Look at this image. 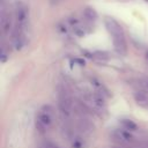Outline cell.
I'll return each mask as SVG.
<instances>
[{
	"instance_id": "obj_1",
	"label": "cell",
	"mask_w": 148,
	"mask_h": 148,
	"mask_svg": "<svg viewBox=\"0 0 148 148\" xmlns=\"http://www.w3.org/2000/svg\"><path fill=\"white\" fill-rule=\"evenodd\" d=\"M53 120H54V111L52 106L45 105L40 108L36 114V120H35L36 127L39 132H45L51 127Z\"/></svg>"
},
{
	"instance_id": "obj_2",
	"label": "cell",
	"mask_w": 148,
	"mask_h": 148,
	"mask_svg": "<svg viewBox=\"0 0 148 148\" xmlns=\"http://www.w3.org/2000/svg\"><path fill=\"white\" fill-rule=\"evenodd\" d=\"M105 25H106L110 35L113 38V44H114L116 49L119 52H124L126 49V45H125V38H124V32H123L121 27L112 18H106Z\"/></svg>"
},
{
	"instance_id": "obj_3",
	"label": "cell",
	"mask_w": 148,
	"mask_h": 148,
	"mask_svg": "<svg viewBox=\"0 0 148 148\" xmlns=\"http://www.w3.org/2000/svg\"><path fill=\"white\" fill-rule=\"evenodd\" d=\"M84 101L88 105L94 108L95 110H103L104 109V99L96 92H88L84 96Z\"/></svg>"
},
{
	"instance_id": "obj_4",
	"label": "cell",
	"mask_w": 148,
	"mask_h": 148,
	"mask_svg": "<svg viewBox=\"0 0 148 148\" xmlns=\"http://www.w3.org/2000/svg\"><path fill=\"white\" fill-rule=\"evenodd\" d=\"M114 136L118 141L120 142H130L133 139V135L130 131H127V128H121V130H117L114 133Z\"/></svg>"
},
{
	"instance_id": "obj_5",
	"label": "cell",
	"mask_w": 148,
	"mask_h": 148,
	"mask_svg": "<svg viewBox=\"0 0 148 148\" xmlns=\"http://www.w3.org/2000/svg\"><path fill=\"white\" fill-rule=\"evenodd\" d=\"M135 101L138 102V104L148 108V92L146 91H138L135 94Z\"/></svg>"
},
{
	"instance_id": "obj_6",
	"label": "cell",
	"mask_w": 148,
	"mask_h": 148,
	"mask_svg": "<svg viewBox=\"0 0 148 148\" xmlns=\"http://www.w3.org/2000/svg\"><path fill=\"white\" fill-rule=\"evenodd\" d=\"M146 87H147V89H148V79L146 80Z\"/></svg>"
}]
</instances>
